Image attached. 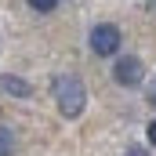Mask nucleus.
Returning a JSON list of instances; mask_svg holds the SVG:
<instances>
[{
	"label": "nucleus",
	"instance_id": "obj_1",
	"mask_svg": "<svg viewBox=\"0 0 156 156\" xmlns=\"http://www.w3.org/2000/svg\"><path fill=\"white\" fill-rule=\"evenodd\" d=\"M55 102L62 109V116H80L87 109V87L80 76H55Z\"/></svg>",
	"mask_w": 156,
	"mask_h": 156
},
{
	"label": "nucleus",
	"instance_id": "obj_2",
	"mask_svg": "<svg viewBox=\"0 0 156 156\" xmlns=\"http://www.w3.org/2000/svg\"><path fill=\"white\" fill-rule=\"evenodd\" d=\"M91 51L102 55V58H109V55L120 51V29L113 22H98V26L91 29Z\"/></svg>",
	"mask_w": 156,
	"mask_h": 156
},
{
	"label": "nucleus",
	"instance_id": "obj_3",
	"mask_svg": "<svg viewBox=\"0 0 156 156\" xmlns=\"http://www.w3.org/2000/svg\"><path fill=\"white\" fill-rule=\"evenodd\" d=\"M113 80H116L120 87H138V83L145 80V66H142V58H134V55L116 58V66H113Z\"/></svg>",
	"mask_w": 156,
	"mask_h": 156
},
{
	"label": "nucleus",
	"instance_id": "obj_4",
	"mask_svg": "<svg viewBox=\"0 0 156 156\" xmlns=\"http://www.w3.org/2000/svg\"><path fill=\"white\" fill-rule=\"evenodd\" d=\"M0 91L18 94V98H29V94H33V87H29L26 80H22V76H11V73H7V76H0Z\"/></svg>",
	"mask_w": 156,
	"mask_h": 156
},
{
	"label": "nucleus",
	"instance_id": "obj_5",
	"mask_svg": "<svg viewBox=\"0 0 156 156\" xmlns=\"http://www.w3.org/2000/svg\"><path fill=\"white\" fill-rule=\"evenodd\" d=\"M26 4H29L33 11H40V15H51V11L58 7V0H26Z\"/></svg>",
	"mask_w": 156,
	"mask_h": 156
},
{
	"label": "nucleus",
	"instance_id": "obj_6",
	"mask_svg": "<svg viewBox=\"0 0 156 156\" xmlns=\"http://www.w3.org/2000/svg\"><path fill=\"white\" fill-rule=\"evenodd\" d=\"M11 149H15V138L7 127H0V156H11Z\"/></svg>",
	"mask_w": 156,
	"mask_h": 156
},
{
	"label": "nucleus",
	"instance_id": "obj_7",
	"mask_svg": "<svg viewBox=\"0 0 156 156\" xmlns=\"http://www.w3.org/2000/svg\"><path fill=\"white\" fill-rule=\"evenodd\" d=\"M127 156H149V153H145L142 145H131V149H127Z\"/></svg>",
	"mask_w": 156,
	"mask_h": 156
},
{
	"label": "nucleus",
	"instance_id": "obj_8",
	"mask_svg": "<svg viewBox=\"0 0 156 156\" xmlns=\"http://www.w3.org/2000/svg\"><path fill=\"white\" fill-rule=\"evenodd\" d=\"M145 98H149V105H156V83L149 87V91H145Z\"/></svg>",
	"mask_w": 156,
	"mask_h": 156
},
{
	"label": "nucleus",
	"instance_id": "obj_9",
	"mask_svg": "<svg viewBox=\"0 0 156 156\" xmlns=\"http://www.w3.org/2000/svg\"><path fill=\"white\" fill-rule=\"evenodd\" d=\"M145 134H149V142H153V145H156V120H153V123H149V131H145Z\"/></svg>",
	"mask_w": 156,
	"mask_h": 156
}]
</instances>
